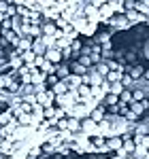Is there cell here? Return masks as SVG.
<instances>
[{"instance_id":"cell-1","label":"cell","mask_w":149,"mask_h":159,"mask_svg":"<svg viewBox=\"0 0 149 159\" xmlns=\"http://www.w3.org/2000/svg\"><path fill=\"white\" fill-rule=\"evenodd\" d=\"M77 100H79V96H77V89H68L66 93L55 96V104H58V106H62V108H70L73 104H77Z\"/></svg>"},{"instance_id":"cell-2","label":"cell","mask_w":149,"mask_h":159,"mask_svg":"<svg viewBox=\"0 0 149 159\" xmlns=\"http://www.w3.org/2000/svg\"><path fill=\"white\" fill-rule=\"evenodd\" d=\"M34 100H36V104H41V106H51L53 104V100H55V93L53 91H47V89H43V91H36L34 93Z\"/></svg>"},{"instance_id":"cell-3","label":"cell","mask_w":149,"mask_h":159,"mask_svg":"<svg viewBox=\"0 0 149 159\" xmlns=\"http://www.w3.org/2000/svg\"><path fill=\"white\" fill-rule=\"evenodd\" d=\"M111 15H115V4H113L111 0H107V2H102L98 7V17H100V21H104V19H109Z\"/></svg>"},{"instance_id":"cell-4","label":"cell","mask_w":149,"mask_h":159,"mask_svg":"<svg viewBox=\"0 0 149 159\" xmlns=\"http://www.w3.org/2000/svg\"><path fill=\"white\" fill-rule=\"evenodd\" d=\"M96 129H98V123L94 121V119H89V117L81 119V132H83L85 136H94Z\"/></svg>"},{"instance_id":"cell-5","label":"cell","mask_w":149,"mask_h":159,"mask_svg":"<svg viewBox=\"0 0 149 159\" xmlns=\"http://www.w3.org/2000/svg\"><path fill=\"white\" fill-rule=\"evenodd\" d=\"M41 30H43V36H55L58 25L53 19H45V21H41Z\"/></svg>"},{"instance_id":"cell-6","label":"cell","mask_w":149,"mask_h":159,"mask_svg":"<svg viewBox=\"0 0 149 159\" xmlns=\"http://www.w3.org/2000/svg\"><path fill=\"white\" fill-rule=\"evenodd\" d=\"M45 60H49L51 64H58V61H62V51L55 49V47H49V49H45Z\"/></svg>"},{"instance_id":"cell-7","label":"cell","mask_w":149,"mask_h":159,"mask_svg":"<svg viewBox=\"0 0 149 159\" xmlns=\"http://www.w3.org/2000/svg\"><path fill=\"white\" fill-rule=\"evenodd\" d=\"M66 129H68L70 134L81 132V119H77V117H73V115H68V117H66Z\"/></svg>"},{"instance_id":"cell-8","label":"cell","mask_w":149,"mask_h":159,"mask_svg":"<svg viewBox=\"0 0 149 159\" xmlns=\"http://www.w3.org/2000/svg\"><path fill=\"white\" fill-rule=\"evenodd\" d=\"M104 144H107V151H117V148H122V136H107V138H104Z\"/></svg>"},{"instance_id":"cell-9","label":"cell","mask_w":149,"mask_h":159,"mask_svg":"<svg viewBox=\"0 0 149 159\" xmlns=\"http://www.w3.org/2000/svg\"><path fill=\"white\" fill-rule=\"evenodd\" d=\"M62 81L68 85V89H77V87L81 85V76H79V74H73V72L68 74V76H64Z\"/></svg>"},{"instance_id":"cell-10","label":"cell","mask_w":149,"mask_h":159,"mask_svg":"<svg viewBox=\"0 0 149 159\" xmlns=\"http://www.w3.org/2000/svg\"><path fill=\"white\" fill-rule=\"evenodd\" d=\"M41 36H43V34H41ZM32 38V45H30V49L34 51V53H36V55H43V53H45V49H47V47H45V43H43V38Z\"/></svg>"},{"instance_id":"cell-11","label":"cell","mask_w":149,"mask_h":159,"mask_svg":"<svg viewBox=\"0 0 149 159\" xmlns=\"http://www.w3.org/2000/svg\"><path fill=\"white\" fill-rule=\"evenodd\" d=\"M9 66H11V70H17V68H22V66H24V60H22V55H19V51H17V49H15V53L11 55Z\"/></svg>"},{"instance_id":"cell-12","label":"cell","mask_w":149,"mask_h":159,"mask_svg":"<svg viewBox=\"0 0 149 159\" xmlns=\"http://www.w3.org/2000/svg\"><path fill=\"white\" fill-rule=\"evenodd\" d=\"M30 45H32V36H19V43H17V47H15V49L22 53V51L30 49Z\"/></svg>"},{"instance_id":"cell-13","label":"cell","mask_w":149,"mask_h":159,"mask_svg":"<svg viewBox=\"0 0 149 159\" xmlns=\"http://www.w3.org/2000/svg\"><path fill=\"white\" fill-rule=\"evenodd\" d=\"M19 55H22V60H24V64H26V66H34V57H36V53H34L32 49L22 51Z\"/></svg>"},{"instance_id":"cell-14","label":"cell","mask_w":149,"mask_h":159,"mask_svg":"<svg viewBox=\"0 0 149 159\" xmlns=\"http://www.w3.org/2000/svg\"><path fill=\"white\" fill-rule=\"evenodd\" d=\"M89 96L96 100V102H102V98H104V91L100 89V85H89Z\"/></svg>"},{"instance_id":"cell-15","label":"cell","mask_w":149,"mask_h":159,"mask_svg":"<svg viewBox=\"0 0 149 159\" xmlns=\"http://www.w3.org/2000/svg\"><path fill=\"white\" fill-rule=\"evenodd\" d=\"M70 72L81 76V74H87V72H89V68H85V66H83V64H79V61H73V64H70Z\"/></svg>"},{"instance_id":"cell-16","label":"cell","mask_w":149,"mask_h":159,"mask_svg":"<svg viewBox=\"0 0 149 159\" xmlns=\"http://www.w3.org/2000/svg\"><path fill=\"white\" fill-rule=\"evenodd\" d=\"M51 91H53L55 96H60V93H66V91H68V85H66V83H64L62 79H60V81H58L55 85L51 87Z\"/></svg>"},{"instance_id":"cell-17","label":"cell","mask_w":149,"mask_h":159,"mask_svg":"<svg viewBox=\"0 0 149 159\" xmlns=\"http://www.w3.org/2000/svg\"><path fill=\"white\" fill-rule=\"evenodd\" d=\"M122 74H124V72H117V70H109V72L104 74V81H107V83H117V81L122 79Z\"/></svg>"},{"instance_id":"cell-18","label":"cell","mask_w":149,"mask_h":159,"mask_svg":"<svg viewBox=\"0 0 149 159\" xmlns=\"http://www.w3.org/2000/svg\"><path fill=\"white\" fill-rule=\"evenodd\" d=\"M41 34H43V30H41V24H32V21H30V28H28V36L38 38Z\"/></svg>"},{"instance_id":"cell-19","label":"cell","mask_w":149,"mask_h":159,"mask_svg":"<svg viewBox=\"0 0 149 159\" xmlns=\"http://www.w3.org/2000/svg\"><path fill=\"white\" fill-rule=\"evenodd\" d=\"M119 102L122 104H132V91H130V87H126L124 91L119 93Z\"/></svg>"},{"instance_id":"cell-20","label":"cell","mask_w":149,"mask_h":159,"mask_svg":"<svg viewBox=\"0 0 149 159\" xmlns=\"http://www.w3.org/2000/svg\"><path fill=\"white\" fill-rule=\"evenodd\" d=\"M145 108H147V106H145V100H143V102H132V104H130V110H132L134 115H143Z\"/></svg>"},{"instance_id":"cell-21","label":"cell","mask_w":149,"mask_h":159,"mask_svg":"<svg viewBox=\"0 0 149 159\" xmlns=\"http://www.w3.org/2000/svg\"><path fill=\"white\" fill-rule=\"evenodd\" d=\"M130 91H132V102H143L145 96H147L143 89H130Z\"/></svg>"},{"instance_id":"cell-22","label":"cell","mask_w":149,"mask_h":159,"mask_svg":"<svg viewBox=\"0 0 149 159\" xmlns=\"http://www.w3.org/2000/svg\"><path fill=\"white\" fill-rule=\"evenodd\" d=\"M77 61H79V64H83L85 68H92V66H94V60H92V55H79V57H77Z\"/></svg>"},{"instance_id":"cell-23","label":"cell","mask_w":149,"mask_h":159,"mask_svg":"<svg viewBox=\"0 0 149 159\" xmlns=\"http://www.w3.org/2000/svg\"><path fill=\"white\" fill-rule=\"evenodd\" d=\"M124 89H126V87L122 85L119 81H117V83H111V87H109V93H115V96H119V93H122Z\"/></svg>"},{"instance_id":"cell-24","label":"cell","mask_w":149,"mask_h":159,"mask_svg":"<svg viewBox=\"0 0 149 159\" xmlns=\"http://www.w3.org/2000/svg\"><path fill=\"white\" fill-rule=\"evenodd\" d=\"M53 72L58 74L60 79H64V76H68V74H70V68H68V66H55V70H53Z\"/></svg>"},{"instance_id":"cell-25","label":"cell","mask_w":149,"mask_h":159,"mask_svg":"<svg viewBox=\"0 0 149 159\" xmlns=\"http://www.w3.org/2000/svg\"><path fill=\"white\" fill-rule=\"evenodd\" d=\"M119 83H122L124 87H132L134 83H137V81H134V79H132L130 74H122V79H119Z\"/></svg>"},{"instance_id":"cell-26","label":"cell","mask_w":149,"mask_h":159,"mask_svg":"<svg viewBox=\"0 0 149 159\" xmlns=\"http://www.w3.org/2000/svg\"><path fill=\"white\" fill-rule=\"evenodd\" d=\"M143 70H145L143 66H134V68H132V72H130V76H132L134 81H138V79H143Z\"/></svg>"},{"instance_id":"cell-27","label":"cell","mask_w":149,"mask_h":159,"mask_svg":"<svg viewBox=\"0 0 149 159\" xmlns=\"http://www.w3.org/2000/svg\"><path fill=\"white\" fill-rule=\"evenodd\" d=\"M13 117H15V115H13V110H11V108H9V110H4V112L0 115V123L4 125V123H9V121H11Z\"/></svg>"},{"instance_id":"cell-28","label":"cell","mask_w":149,"mask_h":159,"mask_svg":"<svg viewBox=\"0 0 149 159\" xmlns=\"http://www.w3.org/2000/svg\"><path fill=\"white\" fill-rule=\"evenodd\" d=\"M58 81H60V76H58V74H55V72H49V74H45V83H49L51 87L55 85Z\"/></svg>"},{"instance_id":"cell-29","label":"cell","mask_w":149,"mask_h":159,"mask_svg":"<svg viewBox=\"0 0 149 159\" xmlns=\"http://www.w3.org/2000/svg\"><path fill=\"white\" fill-rule=\"evenodd\" d=\"M13 4L9 0H0V13H4V15H9V9H11Z\"/></svg>"},{"instance_id":"cell-30","label":"cell","mask_w":149,"mask_h":159,"mask_svg":"<svg viewBox=\"0 0 149 159\" xmlns=\"http://www.w3.org/2000/svg\"><path fill=\"white\" fill-rule=\"evenodd\" d=\"M64 117H68V115H66V108L55 106V119H64Z\"/></svg>"},{"instance_id":"cell-31","label":"cell","mask_w":149,"mask_h":159,"mask_svg":"<svg viewBox=\"0 0 149 159\" xmlns=\"http://www.w3.org/2000/svg\"><path fill=\"white\" fill-rule=\"evenodd\" d=\"M70 53H73L70 47H64V49H62V60H68V57H70Z\"/></svg>"},{"instance_id":"cell-32","label":"cell","mask_w":149,"mask_h":159,"mask_svg":"<svg viewBox=\"0 0 149 159\" xmlns=\"http://www.w3.org/2000/svg\"><path fill=\"white\" fill-rule=\"evenodd\" d=\"M87 2H92V4H96V7H100L102 2H107V0H87Z\"/></svg>"},{"instance_id":"cell-33","label":"cell","mask_w":149,"mask_h":159,"mask_svg":"<svg viewBox=\"0 0 149 159\" xmlns=\"http://www.w3.org/2000/svg\"><path fill=\"white\" fill-rule=\"evenodd\" d=\"M115 7H124V0H111Z\"/></svg>"},{"instance_id":"cell-34","label":"cell","mask_w":149,"mask_h":159,"mask_svg":"<svg viewBox=\"0 0 149 159\" xmlns=\"http://www.w3.org/2000/svg\"><path fill=\"white\" fill-rule=\"evenodd\" d=\"M143 79H147V81H149V70H143Z\"/></svg>"},{"instance_id":"cell-35","label":"cell","mask_w":149,"mask_h":159,"mask_svg":"<svg viewBox=\"0 0 149 159\" xmlns=\"http://www.w3.org/2000/svg\"><path fill=\"white\" fill-rule=\"evenodd\" d=\"M53 2H55V4H66L68 0H53Z\"/></svg>"},{"instance_id":"cell-36","label":"cell","mask_w":149,"mask_h":159,"mask_svg":"<svg viewBox=\"0 0 149 159\" xmlns=\"http://www.w3.org/2000/svg\"><path fill=\"white\" fill-rule=\"evenodd\" d=\"M2 147H4V138H0V151H2Z\"/></svg>"},{"instance_id":"cell-37","label":"cell","mask_w":149,"mask_h":159,"mask_svg":"<svg viewBox=\"0 0 149 159\" xmlns=\"http://www.w3.org/2000/svg\"><path fill=\"white\" fill-rule=\"evenodd\" d=\"M124 159H137V157H134V155H126Z\"/></svg>"},{"instance_id":"cell-38","label":"cell","mask_w":149,"mask_h":159,"mask_svg":"<svg viewBox=\"0 0 149 159\" xmlns=\"http://www.w3.org/2000/svg\"><path fill=\"white\" fill-rule=\"evenodd\" d=\"M4 17H7V15H4V13H0V24H2V19H4Z\"/></svg>"},{"instance_id":"cell-39","label":"cell","mask_w":149,"mask_h":159,"mask_svg":"<svg viewBox=\"0 0 149 159\" xmlns=\"http://www.w3.org/2000/svg\"><path fill=\"white\" fill-rule=\"evenodd\" d=\"M145 106H147V108H149V98H145Z\"/></svg>"},{"instance_id":"cell-40","label":"cell","mask_w":149,"mask_h":159,"mask_svg":"<svg viewBox=\"0 0 149 159\" xmlns=\"http://www.w3.org/2000/svg\"><path fill=\"white\" fill-rule=\"evenodd\" d=\"M4 157H7V155H4V153H2V151H0V159H4Z\"/></svg>"},{"instance_id":"cell-41","label":"cell","mask_w":149,"mask_h":159,"mask_svg":"<svg viewBox=\"0 0 149 159\" xmlns=\"http://www.w3.org/2000/svg\"><path fill=\"white\" fill-rule=\"evenodd\" d=\"M68 2H79V0H68Z\"/></svg>"},{"instance_id":"cell-42","label":"cell","mask_w":149,"mask_h":159,"mask_svg":"<svg viewBox=\"0 0 149 159\" xmlns=\"http://www.w3.org/2000/svg\"><path fill=\"white\" fill-rule=\"evenodd\" d=\"M145 21H147V24H149V15H147V19H145Z\"/></svg>"},{"instance_id":"cell-43","label":"cell","mask_w":149,"mask_h":159,"mask_svg":"<svg viewBox=\"0 0 149 159\" xmlns=\"http://www.w3.org/2000/svg\"><path fill=\"white\" fill-rule=\"evenodd\" d=\"M83 2H87V0H83Z\"/></svg>"},{"instance_id":"cell-44","label":"cell","mask_w":149,"mask_h":159,"mask_svg":"<svg viewBox=\"0 0 149 159\" xmlns=\"http://www.w3.org/2000/svg\"><path fill=\"white\" fill-rule=\"evenodd\" d=\"M4 159H7V157H4Z\"/></svg>"}]
</instances>
